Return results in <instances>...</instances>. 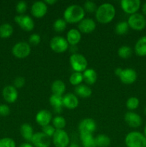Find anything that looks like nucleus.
<instances>
[{
    "mask_svg": "<svg viewBox=\"0 0 146 147\" xmlns=\"http://www.w3.org/2000/svg\"><path fill=\"white\" fill-rule=\"evenodd\" d=\"M51 90L53 94L62 96L66 90V85L62 80H56L52 83Z\"/></svg>",
    "mask_w": 146,
    "mask_h": 147,
    "instance_id": "obj_27",
    "label": "nucleus"
},
{
    "mask_svg": "<svg viewBox=\"0 0 146 147\" xmlns=\"http://www.w3.org/2000/svg\"><path fill=\"white\" fill-rule=\"evenodd\" d=\"M44 2H45V4H47V5H53V4H56V3L57 2V0H45V1H44Z\"/></svg>",
    "mask_w": 146,
    "mask_h": 147,
    "instance_id": "obj_43",
    "label": "nucleus"
},
{
    "mask_svg": "<svg viewBox=\"0 0 146 147\" xmlns=\"http://www.w3.org/2000/svg\"><path fill=\"white\" fill-rule=\"evenodd\" d=\"M25 79L23 77H17L14 80V86L16 88H21L25 85Z\"/></svg>",
    "mask_w": 146,
    "mask_h": 147,
    "instance_id": "obj_41",
    "label": "nucleus"
},
{
    "mask_svg": "<svg viewBox=\"0 0 146 147\" xmlns=\"http://www.w3.org/2000/svg\"><path fill=\"white\" fill-rule=\"evenodd\" d=\"M122 83L124 84L130 85L133 84L136 81L137 78V74L135 70L133 68L123 69L121 74L119 76Z\"/></svg>",
    "mask_w": 146,
    "mask_h": 147,
    "instance_id": "obj_16",
    "label": "nucleus"
},
{
    "mask_svg": "<svg viewBox=\"0 0 146 147\" xmlns=\"http://www.w3.org/2000/svg\"><path fill=\"white\" fill-rule=\"evenodd\" d=\"M125 121L132 128H138L143 123V119L138 113L133 111H129L124 116Z\"/></svg>",
    "mask_w": 146,
    "mask_h": 147,
    "instance_id": "obj_15",
    "label": "nucleus"
},
{
    "mask_svg": "<svg viewBox=\"0 0 146 147\" xmlns=\"http://www.w3.org/2000/svg\"><path fill=\"white\" fill-rule=\"evenodd\" d=\"M52 143L55 147H68L70 144V136L64 130H56L52 136Z\"/></svg>",
    "mask_w": 146,
    "mask_h": 147,
    "instance_id": "obj_8",
    "label": "nucleus"
},
{
    "mask_svg": "<svg viewBox=\"0 0 146 147\" xmlns=\"http://www.w3.org/2000/svg\"><path fill=\"white\" fill-rule=\"evenodd\" d=\"M122 71H123V68H121V67H117V68H116L115 70V74L117 77H119V76H120V74H121Z\"/></svg>",
    "mask_w": 146,
    "mask_h": 147,
    "instance_id": "obj_44",
    "label": "nucleus"
},
{
    "mask_svg": "<svg viewBox=\"0 0 146 147\" xmlns=\"http://www.w3.org/2000/svg\"><path fill=\"white\" fill-rule=\"evenodd\" d=\"M144 113H145V114L146 115V107L145 108V110H144Z\"/></svg>",
    "mask_w": 146,
    "mask_h": 147,
    "instance_id": "obj_49",
    "label": "nucleus"
},
{
    "mask_svg": "<svg viewBox=\"0 0 146 147\" xmlns=\"http://www.w3.org/2000/svg\"><path fill=\"white\" fill-rule=\"evenodd\" d=\"M139 105H140V100L137 97H134V96L129 98L126 101V107L130 111L137 109Z\"/></svg>",
    "mask_w": 146,
    "mask_h": 147,
    "instance_id": "obj_35",
    "label": "nucleus"
},
{
    "mask_svg": "<svg viewBox=\"0 0 146 147\" xmlns=\"http://www.w3.org/2000/svg\"><path fill=\"white\" fill-rule=\"evenodd\" d=\"M47 5L44 1H37L33 3L31 7V14L34 17L40 19L44 17L47 12Z\"/></svg>",
    "mask_w": 146,
    "mask_h": 147,
    "instance_id": "obj_12",
    "label": "nucleus"
},
{
    "mask_svg": "<svg viewBox=\"0 0 146 147\" xmlns=\"http://www.w3.org/2000/svg\"><path fill=\"white\" fill-rule=\"evenodd\" d=\"M127 22L129 27L135 31H142L146 27V18L143 14L140 13L130 15Z\"/></svg>",
    "mask_w": 146,
    "mask_h": 147,
    "instance_id": "obj_5",
    "label": "nucleus"
},
{
    "mask_svg": "<svg viewBox=\"0 0 146 147\" xmlns=\"http://www.w3.org/2000/svg\"><path fill=\"white\" fill-rule=\"evenodd\" d=\"M96 29V23L92 19L84 18L78 23V30L81 33L89 34Z\"/></svg>",
    "mask_w": 146,
    "mask_h": 147,
    "instance_id": "obj_18",
    "label": "nucleus"
},
{
    "mask_svg": "<svg viewBox=\"0 0 146 147\" xmlns=\"http://www.w3.org/2000/svg\"><path fill=\"white\" fill-rule=\"evenodd\" d=\"M10 113V108L6 104L0 105V116L5 117L9 116Z\"/></svg>",
    "mask_w": 146,
    "mask_h": 147,
    "instance_id": "obj_42",
    "label": "nucleus"
},
{
    "mask_svg": "<svg viewBox=\"0 0 146 147\" xmlns=\"http://www.w3.org/2000/svg\"><path fill=\"white\" fill-rule=\"evenodd\" d=\"M97 147H108L111 143L110 137L105 134H99L94 138Z\"/></svg>",
    "mask_w": 146,
    "mask_h": 147,
    "instance_id": "obj_29",
    "label": "nucleus"
},
{
    "mask_svg": "<svg viewBox=\"0 0 146 147\" xmlns=\"http://www.w3.org/2000/svg\"><path fill=\"white\" fill-rule=\"evenodd\" d=\"M15 22L26 32L32 31L34 28V22L30 16L27 14H18L14 17Z\"/></svg>",
    "mask_w": 146,
    "mask_h": 147,
    "instance_id": "obj_9",
    "label": "nucleus"
},
{
    "mask_svg": "<svg viewBox=\"0 0 146 147\" xmlns=\"http://www.w3.org/2000/svg\"><path fill=\"white\" fill-rule=\"evenodd\" d=\"M19 147H34V146L29 142H24V143L21 144L19 145Z\"/></svg>",
    "mask_w": 146,
    "mask_h": 147,
    "instance_id": "obj_45",
    "label": "nucleus"
},
{
    "mask_svg": "<svg viewBox=\"0 0 146 147\" xmlns=\"http://www.w3.org/2000/svg\"><path fill=\"white\" fill-rule=\"evenodd\" d=\"M83 79L88 85H93L96 83L97 79V72L92 68H87L82 73Z\"/></svg>",
    "mask_w": 146,
    "mask_h": 147,
    "instance_id": "obj_24",
    "label": "nucleus"
},
{
    "mask_svg": "<svg viewBox=\"0 0 146 147\" xmlns=\"http://www.w3.org/2000/svg\"><path fill=\"white\" fill-rule=\"evenodd\" d=\"M83 9H84L85 12L88 13H93L95 12L97 10V4L92 1H86L83 4Z\"/></svg>",
    "mask_w": 146,
    "mask_h": 147,
    "instance_id": "obj_36",
    "label": "nucleus"
},
{
    "mask_svg": "<svg viewBox=\"0 0 146 147\" xmlns=\"http://www.w3.org/2000/svg\"><path fill=\"white\" fill-rule=\"evenodd\" d=\"M35 121L37 124L41 126L42 127H44L50 124L52 121V115L50 111L42 109L37 112L35 116Z\"/></svg>",
    "mask_w": 146,
    "mask_h": 147,
    "instance_id": "obj_14",
    "label": "nucleus"
},
{
    "mask_svg": "<svg viewBox=\"0 0 146 147\" xmlns=\"http://www.w3.org/2000/svg\"><path fill=\"white\" fill-rule=\"evenodd\" d=\"M144 135L145 136V137H146V124H145V128H144Z\"/></svg>",
    "mask_w": 146,
    "mask_h": 147,
    "instance_id": "obj_48",
    "label": "nucleus"
},
{
    "mask_svg": "<svg viewBox=\"0 0 146 147\" xmlns=\"http://www.w3.org/2000/svg\"><path fill=\"white\" fill-rule=\"evenodd\" d=\"M120 6L125 13L132 15L137 13L141 6V1L140 0H122Z\"/></svg>",
    "mask_w": 146,
    "mask_h": 147,
    "instance_id": "obj_10",
    "label": "nucleus"
},
{
    "mask_svg": "<svg viewBox=\"0 0 146 147\" xmlns=\"http://www.w3.org/2000/svg\"><path fill=\"white\" fill-rule=\"evenodd\" d=\"M52 122V126L55 128L56 130L64 129L67 124L65 119L61 116H57L53 118Z\"/></svg>",
    "mask_w": 146,
    "mask_h": 147,
    "instance_id": "obj_30",
    "label": "nucleus"
},
{
    "mask_svg": "<svg viewBox=\"0 0 146 147\" xmlns=\"http://www.w3.org/2000/svg\"><path fill=\"white\" fill-rule=\"evenodd\" d=\"M2 96L6 102L13 103L18 98V92L14 86H7L3 88Z\"/></svg>",
    "mask_w": 146,
    "mask_h": 147,
    "instance_id": "obj_17",
    "label": "nucleus"
},
{
    "mask_svg": "<svg viewBox=\"0 0 146 147\" xmlns=\"http://www.w3.org/2000/svg\"><path fill=\"white\" fill-rule=\"evenodd\" d=\"M68 147H80V146H79V145L77 144L71 143V144H70V145H69Z\"/></svg>",
    "mask_w": 146,
    "mask_h": 147,
    "instance_id": "obj_47",
    "label": "nucleus"
},
{
    "mask_svg": "<svg viewBox=\"0 0 146 147\" xmlns=\"http://www.w3.org/2000/svg\"><path fill=\"white\" fill-rule=\"evenodd\" d=\"M13 32V27L9 23H4L0 26V37L1 38H8L11 37Z\"/></svg>",
    "mask_w": 146,
    "mask_h": 147,
    "instance_id": "obj_28",
    "label": "nucleus"
},
{
    "mask_svg": "<svg viewBox=\"0 0 146 147\" xmlns=\"http://www.w3.org/2000/svg\"><path fill=\"white\" fill-rule=\"evenodd\" d=\"M50 104L52 106L54 112L60 113L62 111L63 106V96L58 95L52 94L49 99Z\"/></svg>",
    "mask_w": 146,
    "mask_h": 147,
    "instance_id": "obj_21",
    "label": "nucleus"
},
{
    "mask_svg": "<svg viewBox=\"0 0 146 147\" xmlns=\"http://www.w3.org/2000/svg\"><path fill=\"white\" fill-rule=\"evenodd\" d=\"M142 11H143V14L146 15V1L142 6Z\"/></svg>",
    "mask_w": 146,
    "mask_h": 147,
    "instance_id": "obj_46",
    "label": "nucleus"
},
{
    "mask_svg": "<svg viewBox=\"0 0 146 147\" xmlns=\"http://www.w3.org/2000/svg\"><path fill=\"white\" fill-rule=\"evenodd\" d=\"M84 16L85 11L83 9V7L76 4L68 6L63 14L64 20L67 22V23L70 24L79 23L84 18Z\"/></svg>",
    "mask_w": 146,
    "mask_h": 147,
    "instance_id": "obj_2",
    "label": "nucleus"
},
{
    "mask_svg": "<svg viewBox=\"0 0 146 147\" xmlns=\"http://www.w3.org/2000/svg\"><path fill=\"white\" fill-rule=\"evenodd\" d=\"M74 92H75L77 96L82 98H87L90 97L92 93V90L90 88V87L84 84H80L76 86Z\"/></svg>",
    "mask_w": 146,
    "mask_h": 147,
    "instance_id": "obj_23",
    "label": "nucleus"
},
{
    "mask_svg": "<svg viewBox=\"0 0 146 147\" xmlns=\"http://www.w3.org/2000/svg\"><path fill=\"white\" fill-rule=\"evenodd\" d=\"M70 63L74 72L83 73L87 67V60L83 55L73 53L70 57Z\"/></svg>",
    "mask_w": 146,
    "mask_h": 147,
    "instance_id": "obj_4",
    "label": "nucleus"
},
{
    "mask_svg": "<svg viewBox=\"0 0 146 147\" xmlns=\"http://www.w3.org/2000/svg\"><path fill=\"white\" fill-rule=\"evenodd\" d=\"M117 54H118L119 57H121L122 59H128L129 57H131L132 54H133V50L129 46L123 45L118 49Z\"/></svg>",
    "mask_w": 146,
    "mask_h": 147,
    "instance_id": "obj_31",
    "label": "nucleus"
},
{
    "mask_svg": "<svg viewBox=\"0 0 146 147\" xmlns=\"http://www.w3.org/2000/svg\"><path fill=\"white\" fill-rule=\"evenodd\" d=\"M63 106L67 109L72 110L79 106V99L73 93H67L63 96Z\"/></svg>",
    "mask_w": 146,
    "mask_h": 147,
    "instance_id": "obj_19",
    "label": "nucleus"
},
{
    "mask_svg": "<svg viewBox=\"0 0 146 147\" xmlns=\"http://www.w3.org/2000/svg\"><path fill=\"white\" fill-rule=\"evenodd\" d=\"M82 38L81 32L78 29H70L67 33L66 40L69 45L71 46H75L80 42Z\"/></svg>",
    "mask_w": 146,
    "mask_h": 147,
    "instance_id": "obj_20",
    "label": "nucleus"
},
{
    "mask_svg": "<svg viewBox=\"0 0 146 147\" xmlns=\"http://www.w3.org/2000/svg\"><path fill=\"white\" fill-rule=\"evenodd\" d=\"M41 42V37L37 33H34V34H31L29 37V42L31 45L36 46L39 45Z\"/></svg>",
    "mask_w": 146,
    "mask_h": 147,
    "instance_id": "obj_40",
    "label": "nucleus"
},
{
    "mask_svg": "<svg viewBox=\"0 0 146 147\" xmlns=\"http://www.w3.org/2000/svg\"><path fill=\"white\" fill-rule=\"evenodd\" d=\"M0 147H16V143L11 138H2L0 139Z\"/></svg>",
    "mask_w": 146,
    "mask_h": 147,
    "instance_id": "obj_37",
    "label": "nucleus"
},
{
    "mask_svg": "<svg viewBox=\"0 0 146 147\" xmlns=\"http://www.w3.org/2000/svg\"><path fill=\"white\" fill-rule=\"evenodd\" d=\"M129 27L127 21H121L117 23L115 26V32L118 35H124L128 32Z\"/></svg>",
    "mask_w": 146,
    "mask_h": 147,
    "instance_id": "obj_32",
    "label": "nucleus"
},
{
    "mask_svg": "<svg viewBox=\"0 0 146 147\" xmlns=\"http://www.w3.org/2000/svg\"><path fill=\"white\" fill-rule=\"evenodd\" d=\"M115 7L111 3H103L97 7L95 11L96 20L101 24H106L111 22L115 17Z\"/></svg>",
    "mask_w": 146,
    "mask_h": 147,
    "instance_id": "obj_1",
    "label": "nucleus"
},
{
    "mask_svg": "<svg viewBox=\"0 0 146 147\" xmlns=\"http://www.w3.org/2000/svg\"><path fill=\"white\" fill-rule=\"evenodd\" d=\"M80 136L83 147H97L92 134L80 133Z\"/></svg>",
    "mask_w": 146,
    "mask_h": 147,
    "instance_id": "obj_26",
    "label": "nucleus"
},
{
    "mask_svg": "<svg viewBox=\"0 0 146 147\" xmlns=\"http://www.w3.org/2000/svg\"><path fill=\"white\" fill-rule=\"evenodd\" d=\"M125 144L127 147H146V137L139 131H131L126 135Z\"/></svg>",
    "mask_w": 146,
    "mask_h": 147,
    "instance_id": "obj_3",
    "label": "nucleus"
},
{
    "mask_svg": "<svg viewBox=\"0 0 146 147\" xmlns=\"http://www.w3.org/2000/svg\"><path fill=\"white\" fill-rule=\"evenodd\" d=\"M31 46L26 42H19L12 47L13 55L18 59H24L31 53Z\"/></svg>",
    "mask_w": 146,
    "mask_h": 147,
    "instance_id": "obj_6",
    "label": "nucleus"
},
{
    "mask_svg": "<svg viewBox=\"0 0 146 147\" xmlns=\"http://www.w3.org/2000/svg\"><path fill=\"white\" fill-rule=\"evenodd\" d=\"M27 9V4L24 1H20L16 5V11L19 14H24Z\"/></svg>",
    "mask_w": 146,
    "mask_h": 147,
    "instance_id": "obj_39",
    "label": "nucleus"
},
{
    "mask_svg": "<svg viewBox=\"0 0 146 147\" xmlns=\"http://www.w3.org/2000/svg\"><path fill=\"white\" fill-rule=\"evenodd\" d=\"M31 143L34 147H50L51 140L42 132H37L33 135Z\"/></svg>",
    "mask_w": 146,
    "mask_h": 147,
    "instance_id": "obj_11",
    "label": "nucleus"
},
{
    "mask_svg": "<svg viewBox=\"0 0 146 147\" xmlns=\"http://www.w3.org/2000/svg\"><path fill=\"white\" fill-rule=\"evenodd\" d=\"M56 131V129L51 124H49L47 126H44L42 127V133H44L46 136H47L48 137H52L54 136V133Z\"/></svg>",
    "mask_w": 146,
    "mask_h": 147,
    "instance_id": "obj_38",
    "label": "nucleus"
},
{
    "mask_svg": "<svg viewBox=\"0 0 146 147\" xmlns=\"http://www.w3.org/2000/svg\"><path fill=\"white\" fill-rule=\"evenodd\" d=\"M78 129L80 133L92 134L97 129V123L94 119L91 118H86L80 122Z\"/></svg>",
    "mask_w": 146,
    "mask_h": 147,
    "instance_id": "obj_13",
    "label": "nucleus"
},
{
    "mask_svg": "<svg viewBox=\"0 0 146 147\" xmlns=\"http://www.w3.org/2000/svg\"><path fill=\"white\" fill-rule=\"evenodd\" d=\"M67 22L64 19H57L54 22L53 28H54V31L57 32H62L65 30L66 27H67Z\"/></svg>",
    "mask_w": 146,
    "mask_h": 147,
    "instance_id": "obj_34",
    "label": "nucleus"
},
{
    "mask_svg": "<svg viewBox=\"0 0 146 147\" xmlns=\"http://www.w3.org/2000/svg\"><path fill=\"white\" fill-rule=\"evenodd\" d=\"M50 48L56 53H63L69 48L67 40L62 36H54L50 42Z\"/></svg>",
    "mask_w": 146,
    "mask_h": 147,
    "instance_id": "obj_7",
    "label": "nucleus"
},
{
    "mask_svg": "<svg viewBox=\"0 0 146 147\" xmlns=\"http://www.w3.org/2000/svg\"><path fill=\"white\" fill-rule=\"evenodd\" d=\"M135 53L140 57L146 56V36L138 39L135 45Z\"/></svg>",
    "mask_w": 146,
    "mask_h": 147,
    "instance_id": "obj_25",
    "label": "nucleus"
},
{
    "mask_svg": "<svg viewBox=\"0 0 146 147\" xmlns=\"http://www.w3.org/2000/svg\"><path fill=\"white\" fill-rule=\"evenodd\" d=\"M70 83L72 86H77L82 83V82L84 80L83 79L82 73H78V72H74L70 76Z\"/></svg>",
    "mask_w": 146,
    "mask_h": 147,
    "instance_id": "obj_33",
    "label": "nucleus"
},
{
    "mask_svg": "<svg viewBox=\"0 0 146 147\" xmlns=\"http://www.w3.org/2000/svg\"><path fill=\"white\" fill-rule=\"evenodd\" d=\"M20 134H21V136L24 138V140L31 142L32 136L34 134V129L29 123H23L20 126Z\"/></svg>",
    "mask_w": 146,
    "mask_h": 147,
    "instance_id": "obj_22",
    "label": "nucleus"
}]
</instances>
